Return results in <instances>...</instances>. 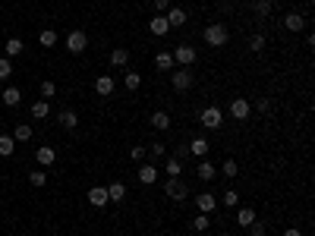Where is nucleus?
<instances>
[{
    "label": "nucleus",
    "instance_id": "1",
    "mask_svg": "<svg viewBox=\"0 0 315 236\" xmlns=\"http://www.w3.org/2000/svg\"><path fill=\"white\" fill-rule=\"evenodd\" d=\"M202 38H205V44H208V47H224V44L230 41V32H227V25H224V22H211V25H205Z\"/></svg>",
    "mask_w": 315,
    "mask_h": 236
},
{
    "label": "nucleus",
    "instance_id": "2",
    "mask_svg": "<svg viewBox=\"0 0 315 236\" xmlns=\"http://www.w3.org/2000/svg\"><path fill=\"white\" fill-rule=\"evenodd\" d=\"M171 85H174V92H189V88L196 85V72H192L189 66L171 69Z\"/></svg>",
    "mask_w": 315,
    "mask_h": 236
},
{
    "label": "nucleus",
    "instance_id": "3",
    "mask_svg": "<svg viewBox=\"0 0 315 236\" xmlns=\"http://www.w3.org/2000/svg\"><path fill=\"white\" fill-rule=\"evenodd\" d=\"M164 195H167L171 202H183V198L189 195V186L183 183L180 176H167V186H164Z\"/></svg>",
    "mask_w": 315,
    "mask_h": 236
},
{
    "label": "nucleus",
    "instance_id": "4",
    "mask_svg": "<svg viewBox=\"0 0 315 236\" xmlns=\"http://www.w3.org/2000/svg\"><path fill=\"white\" fill-rule=\"evenodd\" d=\"M199 123L205 126V129H221V123H224V114H221V107H205V111L199 114Z\"/></svg>",
    "mask_w": 315,
    "mask_h": 236
},
{
    "label": "nucleus",
    "instance_id": "5",
    "mask_svg": "<svg viewBox=\"0 0 315 236\" xmlns=\"http://www.w3.org/2000/svg\"><path fill=\"white\" fill-rule=\"evenodd\" d=\"M85 47H88V35H85V32L76 29V32L66 35V50H69V54H82Z\"/></svg>",
    "mask_w": 315,
    "mask_h": 236
},
{
    "label": "nucleus",
    "instance_id": "6",
    "mask_svg": "<svg viewBox=\"0 0 315 236\" xmlns=\"http://www.w3.org/2000/svg\"><path fill=\"white\" fill-rule=\"evenodd\" d=\"M174 63H180V66H192V63H196V47H192V44H180V47L174 50Z\"/></svg>",
    "mask_w": 315,
    "mask_h": 236
},
{
    "label": "nucleus",
    "instance_id": "7",
    "mask_svg": "<svg viewBox=\"0 0 315 236\" xmlns=\"http://www.w3.org/2000/svg\"><path fill=\"white\" fill-rule=\"evenodd\" d=\"M249 114H252V104L246 98H233L230 101V117L233 120H249Z\"/></svg>",
    "mask_w": 315,
    "mask_h": 236
},
{
    "label": "nucleus",
    "instance_id": "8",
    "mask_svg": "<svg viewBox=\"0 0 315 236\" xmlns=\"http://www.w3.org/2000/svg\"><path fill=\"white\" fill-rule=\"evenodd\" d=\"M196 208H199L202 214H211V211L217 208V198H214V192H199V195H196Z\"/></svg>",
    "mask_w": 315,
    "mask_h": 236
},
{
    "label": "nucleus",
    "instance_id": "9",
    "mask_svg": "<svg viewBox=\"0 0 315 236\" xmlns=\"http://www.w3.org/2000/svg\"><path fill=\"white\" fill-rule=\"evenodd\" d=\"M284 29H287V32H303V29H306V16L296 13V10L287 13V16H284Z\"/></svg>",
    "mask_w": 315,
    "mask_h": 236
},
{
    "label": "nucleus",
    "instance_id": "10",
    "mask_svg": "<svg viewBox=\"0 0 315 236\" xmlns=\"http://www.w3.org/2000/svg\"><path fill=\"white\" fill-rule=\"evenodd\" d=\"M136 176H139L142 186H155V183H158V167H155V164H142Z\"/></svg>",
    "mask_w": 315,
    "mask_h": 236
},
{
    "label": "nucleus",
    "instance_id": "11",
    "mask_svg": "<svg viewBox=\"0 0 315 236\" xmlns=\"http://www.w3.org/2000/svg\"><path fill=\"white\" fill-rule=\"evenodd\" d=\"M107 202H110V198H107V186H91V189H88V205L104 208Z\"/></svg>",
    "mask_w": 315,
    "mask_h": 236
},
{
    "label": "nucleus",
    "instance_id": "12",
    "mask_svg": "<svg viewBox=\"0 0 315 236\" xmlns=\"http://www.w3.org/2000/svg\"><path fill=\"white\" fill-rule=\"evenodd\" d=\"M114 88H117L114 76H98V79H95V95H101V98L114 95Z\"/></svg>",
    "mask_w": 315,
    "mask_h": 236
},
{
    "label": "nucleus",
    "instance_id": "13",
    "mask_svg": "<svg viewBox=\"0 0 315 236\" xmlns=\"http://www.w3.org/2000/svg\"><path fill=\"white\" fill-rule=\"evenodd\" d=\"M148 32H152L155 38H161V35H167V32H171L167 16H155V19H148Z\"/></svg>",
    "mask_w": 315,
    "mask_h": 236
},
{
    "label": "nucleus",
    "instance_id": "14",
    "mask_svg": "<svg viewBox=\"0 0 315 236\" xmlns=\"http://www.w3.org/2000/svg\"><path fill=\"white\" fill-rule=\"evenodd\" d=\"M196 176H199V179H205V183H211V179L217 176V167L211 164V161L202 158V161H199V167H196Z\"/></svg>",
    "mask_w": 315,
    "mask_h": 236
},
{
    "label": "nucleus",
    "instance_id": "15",
    "mask_svg": "<svg viewBox=\"0 0 315 236\" xmlns=\"http://www.w3.org/2000/svg\"><path fill=\"white\" fill-rule=\"evenodd\" d=\"M155 66H158L161 72H171V69L177 66V63H174V54H171V50H158V54H155Z\"/></svg>",
    "mask_w": 315,
    "mask_h": 236
},
{
    "label": "nucleus",
    "instance_id": "16",
    "mask_svg": "<svg viewBox=\"0 0 315 236\" xmlns=\"http://www.w3.org/2000/svg\"><path fill=\"white\" fill-rule=\"evenodd\" d=\"M35 158H38V164H41V167L47 170V167L54 164V161H57V151H54V148H51V145H41V148H38V151H35Z\"/></svg>",
    "mask_w": 315,
    "mask_h": 236
},
{
    "label": "nucleus",
    "instance_id": "17",
    "mask_svg": "<svg viewBox=\"0 0 315 236\" xmlns=\"http://www.w3.org/2000/svg\"><path fill=\"white\" fill-rule=\"evenodd\" d=\"M208 148H211V145H208V139H202V136H196V139L189 142V154H196L199 161L208 154Z\"/></svg>",
    "mask_w": 315,
    "mask_h": 236
},
{
    "label": "nucleus",
    "instance_id": "18",
    "mask_svg": "<svg viewBox=\"0 0 315 236\" xmlns=\"http://www.w3.org/2000/svg\"><path fill=\"white\" fill-rule=\"evenodd\" d=\"M152 126H155V129H161V133H167V129H171V114H167V111H155V114H152Z\"/></svg>",
    "mask_w": 315,
    "mask_h": 236
},
{
    "label": "nucleus",
    "instance_id": "19",
    "mask_svg": "<svg viewBox=\"0 0 315 236\" xmlns=\"http://www.w3.org/2000/svg\"><path fill=\"white\" fill-rule=\"evenodd\" d=\"M167 22H171V29H180V25H186V10H180V7H171V10H167Z\"/></svg>",
    "mask_w": 315,
    "mask_h": 236
},
{
    "label": "nucleus",
    "instance_id": "20",
    "mask_svg": "<svg viewBox=\"0 0 315 236\" xmlns=\"http://www.w3.org/2000/svg\"><path fill=\"white\" fill-rule=\"evenodd\" d=\"M0 98H4V104H7V107H16V104L22 101V92H19V88H16V85H7V88H4V95H0Z\"/></svg>",
    "mask_w": 315,
    "mask_h": 236
},
{
    "label": "nucleus",
    "instance_id": "21",
    "mask_svg": "<svg viewBox=\"0 0 315 236\" xmlns=\"http://www.w3.org/2000/svg\"><path fill=\"white\" fill-rule=\"evenodd\" d=\"M32 117H35V120H47V117H51V104H47L44 98L35 101V104H32Z\"/></svg>",
    "mask_w": 315,
    "mask_h": 236
},
{
    "label": "nucleus",
    "instance_id": "22",
    "mask_svg": "<svg viewBox=\"0 0 315 236\" xmlns=\"http://www.w3.org/2000/svg\"><path fill=\"white\" fill-rule=\"evenodd\" d=\"M252 10H255L258 19H265V16L274 10V0H252Z\"/></svg>",
    "mask_w": 315,
    "mask_h": 236
},
{
    "label": "nucleus",
    "instance_id": "23",
    "mask_svg": "<svg viewBox=\"0 0 315 236\" xmlns=\"http://www.w3.org/2000/svg\"><path fill=\"white\" fill-rule=\"evenodd\" d=\"M57 120H60L63 129H76V126H79V117L72 114V111H60V114H57Z\"/></svg>",
    "mask_w": 315,
    "mask_h": 236
},
{
    "label": "nucleus",
    "instance_id": "24",
    "mask_svg": "<svg viewBox=\"0 0 315 236\" xmlns=\"http://www.w3.org/2000/svg\"><path fill=\"white\" fill-rule=\"evenodd\" d=\"M246 47H249L252 54H262V50H265V35H262V32H255V35H249V41H246Z\"/></svg>",
    "mask_w": 315,
    "mask_h": 236
},
{
    "label": "nucleus",
    "instance_id": "25",
    "mask_svg": "<svg viewBox=\"0 0 315 236\" xmlns=\"http://www.w3.org/2000/svg\"><path fill=\"white\" fill-rule=\"evenodd\" d=\"M13 139H16V145H19V142H29V139H32V126H29V123H16Z\"/></svg>",
    "mask_w": 315,
    "mask_h": 236
},
{
    "label": "nucleus",
    "instance_id": "26",
    "mask_svg": "<svg viewBox=\"0 0 315 236\" xmlns=\"http://www.w3.org/2000/svg\"><path fill=\"white\" fill-rule=\"evenodd\" d=\"M110 63H114V66H126L129 63V50L126 47H114V50H110Z\"/></svg>",
    "mask_w": 315,
    "mask_h": 236
},
{
    "label": "nucleus",
    "instance_id": "27",
    "mask_svg": "<svg viewBox=\"0 0 315 236\" xmlns=\"http://www.w3.org/2000/svg\"><path fill=\"white\" fill-rule=\"evenodd\" d=\"M107 198H110V202H123V198H126V186L123 183H110L107 186Z\"/></svg>",
    "mask_w": 315,
    "mask_h": 236
},
{
    "label": "nucleus",
    "instance_id": "28",
    "mask_svg": "<svg viewBox=\"0 0 315 236\" xmlns=\"http://www.w3.org/2000/svg\"><path fill=\"white\" fill-rule=\"evenodd\" d=\"M252 221H255V211H252V208H239V211H236V224L243 227V230H246Z\"/></svg>",
    "mask_w": 315,
    "mask_h": 236
},
{
    "label": "nucleus",
    "instance_id": "29",
    "mask_svg": "<svg viewBox=\"0 0 315 236\" xmlns=\"http://www.w3.org/2000/svg\"><path fill=\"white\" fill-rule=\"evenodd\" d=\"M16 151V139L13 136H0V158H10Z\"/></svg>",
    "mask_w": 315,
    "mask_h": 236
},
{
    "label": "nucleus",
    "instance_id": "30",
    "mask_svg": "<svg viewBox=\"0 0 315 236\" xmlns=\"http://www.w3.org/2000/svg\"><path fill=\"white\" fill-rule=\"evenodd\" d=\"M38 44H41V47H54V44H57V32H54V29H41Z\"/></svg>",
    "mask_w": 315,
    "mask_h": 236
},
{
    "label": "nucleus",
    "instance_id": "31",
    "mask_svg": "<svg viewBox=\"0 0 315 236\" xmlns=\"http://www.w3.org/2000/svg\"><path fill=\"white\" fill-rule=\"evenodd\" d=\"M123 85H126V92H136V88L142 85V76H139V72H133V69H129L126 76H123Z\"/></svg>",
    "mask_w": 315,
    "mask_h": 236
},
{
    "label": "nucleus",
    "instance_id": "32",
    "mask_svg": "<svg viewBox=\"0 0 315 236\" xmlns=\"http://www.w3.org/2000/svg\"><path fill=\"white\" fill-rule=\"evenodd\" d=\"M4 54H7V57H19V54H22V41L19 38H10L4 44Z\"/></svg>",
    "mask_w": 315,
    "mask_h": 236
},
{
    "label": "nucleus",
    "instance_id": "33",
    "mask_svg": "<svg viewBox=\"0 0 315 236\" xmlns=\"http://www.w3.org/2000/svg\"><path fill=\"white\" fill-rule=\"evenodd\" d=\"M208 227H211V217L199 211V217H196V221H192V230H196V233H205Z\"/></svg>",
    "mask_w": 315,
    "mask_h": 236
},
{
    "label": "nucleus",
    "instance_id": "34",
    "mask_svg": "<svg viewBox=\"0 0 315 236\" xmlns=\"http://www.w3.org/2000/svg\"><path fill=\"white\" fill-rule=\"evenodd\" d=\"M246 230H249V236H268V224H262L258 217H255V221H252Z\"/></svg>",
    "mask_w": 315,
    "mask_h": 236
},
{
    "label": "nucleus",
    "instance_id": "35",
    "mask_svg": "<svg viewBox=\"0 0 315 236\" xmlns=\"http://www.w3.org/2000/svg\"><path fill=\"white\" fill-rule=\"evenodd\" d=\"M29 183L41 189V186L47 183V170H32V173H29Z\"/></svg>",
    "mask_w": 315,
    "mask_h": 236
},
{
    "label": "nucleus",
    "instance_id": "36",
    "mask_svg": "<svg viewBox=\"0 0 315 236\" xmlns=\"http://www.w3.org/2000/svg\"><path fill=\"white\" fill-rule=\"evenodd\" d=\"M221 202H224L227 208H236V205H239V192H236V189H227L224 195H221Z\"/></svg>",
    "mask_w": 315,
    "mask_h": 236
},
{
    "label": "nucleus",
    "instance_id": "37",
    "mask_svg": "<svg viewBox=\"0 0 315 236\" xmlns=\"http://www.w3.org/2000/svg\"><path fill=\"white\" fill-rule=\"evenodd\" d=\"M164 170H167V176H180V173H183V161L167 158V167H164Z\"/></svg>",
    "mask_w": 315,
    "mask_h": 236
},
{
    "label": "nucleus",
    "instance_id": "38",
    "mask_svg": "<svg viewBox=\"0 0 315 236\" xmlns=\"http://www.w3.org/2000/svg\"><path fill=\"white\" fill-rule=\"evenodd\" d=\"M221 173H224L227 179H233V176L239 173V167H236V161H224V164H221Z\"/></svg>",
    "mask_w": 315,
    "mask_h": 236
},
{
    "label": "nucleus",
    "instance_id": "39",
    "mask_svg": "<svg viewBox=\"0 0 315 236\" xmlns=\"http://www.w3.org/2000/svg\"><path fill=\"white\" fill-rule=\"evenodd\" d=\"M10 76H13V63H10V57H0V82L10 79Z\"/></svg>",
    "mask_w": 315,
    "mask_h": 236
},
{
    "label": "nucleus",
    "instance_id": "40",
    "mask_svg": "<svg viewBox=\"0 0 315 236\" xmlns=\"http://www.w3.org/2000/svg\"><path fill=\"white\" fill-rule=\"evenodd\" d=\"M148 154H152V158H164L167 148H164V142H152V145H148Z\"/></svg>",
    "mask_w": 315,
    "mask_h": 236
},
{
    "label": "nucleus",
    "instance_id": "41",
    "mask_svg": "<svg viewBox=\"0 0 315 236\" xmlns=\"http://www.w3.org/2000/svg\"><path fill=\"white\" fill-rule=\"evenodd\" d=\"M41 95H44V101L54 98V95H57V85H54L51 79H44V82H41Z\"/></svg>",
    "mask_w": 315,
    "mask_h": 236
},
{
    "label": "nucleus",
    "instance_id": "42",
    "mask_svg": "<svg viewBox=\"0 0 315 236\" xmlns=\"http://www.w3.org/2000/svg\"><path fill=\"white\" fill-rule=\"evenodd\" d=\"M255 111H258V114H268V111H271V98H258V101H255Z\"/></svg>",
    "mask_w": 315,
    "mask_h": 236
},
{
    "label": "nucleus",
    "instance_id": "43",
    "mask_svg": "<svg viewBox=\"0 0 315 236\" xmlns=\"http://www.w3.org/2000/svg\"><path fill=\"white\" fill-rule=\"evenodd\" d=\"M129 158H133V161H142V158H145V145H133V148H129Z\"/></svg>",
    "mask_w": 315,
    "mask_h": 236
},
{
    "label": "nucleus",
    "instance_id": "44",
    "mask_svg": "<svg viewBox=\"0 0 315 236\" xmlns=\"http://www.w3.org/2000/svg\"><path fill=\"white\" fill-rule=\"evenodd\" d=\"M152 4H155L158 13H167V10H171V0H152Z\"/></svg>",
    "mask_w": 315,
    "mask_h": 236
},
{
    "label": "nucleus",
    "instance_id": "45",
    "mask_svg": "<svg viewBox=\"0 0 315 236\" xmlns=\"http://www.w3.org/2000/svg\"><path fill=\"white\" fill-rule=\"evenodd\" d=\"M186 154H189V145H180V148L174 151V158H177V161H183V158H186Z\"/></svg>",
    "mask_w": 315,
    "mask_h": 236
},
{
    "label": "nucleus",
    "instance_id": "46",
    "mask_svg": "<svg viewBox=\"0 0 315 236\" xmlns=\"http://www.w3.org/2000/svg\"><path fill=\"white\" fill-rule=\"evenodd\" d=\"M284 236H303V233L296 230V227H287V230H284Z\"/></svg>",
    "mask_w": 315,
    "mask_h": 236
}]
</instances>
